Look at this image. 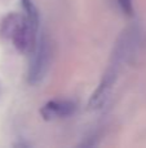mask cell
I'll use <instances>...</instances> for the list:
<instances>
[{
    "mask_svg": "<svg viewBox=\"0 0 146 148\" xmlns=\"http://www.w3.org/2000/svg\"><path fill=\"white\" fill-rule=\"evenodd\" d=\"M116 72H118V68L113 66L106 72V74L103 75L102 81H101L100 86L97 87V90L95 91V94L92 95L89 100V107L91 108H100L102 104H105L106 99H107L109 94H110V90L114 84L116 77Z\"/></svg>",
    "mask_w": 146,
    "mask_h": 148,
    "instance_id": "cell-4",
    "label": "cell"
},
{
    "mask_svg": "<svg viewBox=\"0 0 146 148\" xmlns=\"http://www.w3.org/2000/svg\"><path fill=\"white\" fill-rule=\"evenodd\" d=\"M38 29L39 26L32 25L25 14L9 13L0 23V35L10 39L20 52L31 55L38 43Z\"/></svg>",
    "mask_w": 146,
    "mask_h": 148,
    "instance_id": "cell-1",
    "label": "cell"
},
{
    "mask_svg": "<svg viewBox=\"0 0 146 148\" xmlns=\"http://www.w3.org/2000/svg\"><path fill=\"white\" fill-rule=\"evenodd\" d=\"M49 59H51V47H49L48 38L41 35L38 40L36 47L31 52L30 66L27 72V79L31 84H36L44 78L49 66Z\"/></svg>",
    "mask_w": 146,
    "mask_h": 148,
    "instance_id": "cell-2",
    "label": "cell"
},
{
    "mask_svg": "<svg viewBox=\"0 0 146 148\" xmlns=\"http://www.w3.org/2000/svg\"><path fill=\"white\" fill-rule=\"evenodd\" d=\"M76 110V104L70 100H51L40 109V114L44 120L69 117Z\"/></svg>",
    "mask_w": 146,
    "mask_h": 148,
    "instance_id": "cell-3",
    "label": "cell"
},
{
    "mask_svg": "<svg viewBox=\"0 0 146 148\" xmlns=\"http://www.w3.org/2000/svg\"><path fill=\"white\" fill-rule=\"evenodd\" d=\"M120 10L126 16H133V0H116Z\"/></svg>",
    "mask_w": 146,
    "mask_h": 148,
    "instance_id": "cell-5",
    "label": "cell"
}]
</instances>
